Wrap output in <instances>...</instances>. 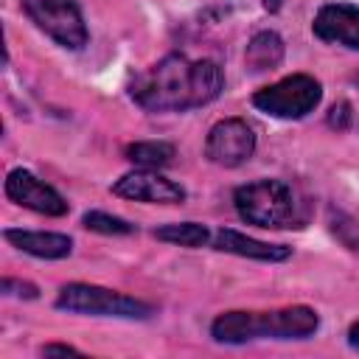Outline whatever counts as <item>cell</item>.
<instances>
[{
	"label": "cell",
	"mask_w": 359,
	"mask_h": 359,
	"mask_svg": "<svg viewBox=\"0 0 359 359\" xmlns=\"http://www.w3.org/2000/svg\"><path fill=\"white\" fill-rule=\"evenodd\" d=\"M222 87L224 76L213 59L191 62L182 53H171L137 73L129 84V95L149 112H182L210 104Z\"/></svg>",
	"instance_id": "obj_1"
},
{
	"label": "cell",
	"mask_w": 359,
	"mask_h": 359,
	"mask_svg": "<svg viewBox=\"0 0 359 359\" xmlns=\"http://www.w3.org/2000/svg\"><path fill=\"white\" fill-rule=\"evenodd\" d=\"M320 317L309 306H289L278 311H224L213 320L210 334L216 342L241 345L250 339H306L317 331Z\"/></svg>",
	"instance_id": "obj_2"
},
{
	"label": "cell",
	"mask_w": 359,
	"mask_h": 359,
	"mask_svg": "<svg viewBox=\"0 0 359 359\" xmlns=\"http://www.w3.org/2000/svg\"><path fill=\"white\" fill-rule=\"evenodd\" d=\"M233 202H236L238 216L258 227L280 230V227H300V222H303L297 194L283 180L247 182V185L236 188Z\"/></svg>",
	"instance_id": "obj_3"
},
{
	"label": "cell",
	"mask_w": 359,
	"mask_h": 359,
	"mask_svg": "<svg viewBox=\"0 0 359 359\" xmlns=\"http://www.w3.org/2000/svg\"><path fill=\"white\" fill-rule=\"evenodd\" d=\"M56 309L76 311V314H95V317H121V320H146L154 314L149 303L104 286H93V283L62 286L56 297Z\"/></svg>",
	"instance_id": "obj_4"
},
{
	"label": "cell",
	"mask_w": 359,
	"mask_h": 359,
	"mask_svg": "<svg viewBox=\"0 0 359 359\" xmlns=\"http://www.w3.org/2000/svg\"><path fill=\"white\" fill-rule=\"evenodd\" d=\"M320 98H323L320 81L306 73H294V76H286V79L258 90L252 95V104L272 118H303V115L314 112Z\"/></svg>",
	"instance_id": "obj_5"
},
{
	"label": "cell",
	"mask_w": 359,
	"mask_h": 359,
	"mask_svg": "<svg viewBox=\"0 0 359 359\" xmlns=\"http://www.w3.org/2000/svg\"><path fill=\"white\" fill-rule=\"evenodd\" d=\"M22 8L62 48L79 50L87 45V25L76 0H22Z\"/></svg>",
	"instance_id": "obj_6"
},
{
	"label": "cell",
	"mask_w": 359,
	"mask_h": 359,
	"mask_svg": "<svg viewBox=\"0 0 359 359\" xmlns=\"http://www.w3.org/2000/svg\"><path fill=\"white\" fill-rule=\"evenodd\" d=\"M255 149V132L241 118H224L219 121L205 140V157L216 165L233 168L241 165Z\"/></svg>",
	"instance_id": "obj_7"
},
{
	"label": "cell",
	"mask_w": 359,
	"mask_h": 359,
	"mask_svg": "<svg viewBox=\"0 0 359 359\" xmlns=\"http://www.w3.org/2000/svg\"><path fill=\"white\" fill-rule=\"evenodd\" d=\"M6 194H8L11 202H17V205H22L28 210L45 213V216H65L67 213L65 196L56 188H50L42 180H36L25 168L8 171V177H6Z\"/></svg>",
	"instance_id": "obj_8"
},
{
	"label": "cell",
	"mask_w": 359,
	"mask_h": 359,
	"mask_svg": "<svg viewBox=\"0 0 359 359\" xmlns=\"http://www.w3.org/2000/svg\"><path fill=\"white\" fill-rule=\"evenodd\" d=\"M112 194H118L123 199H135V202H151V205H174V202L185 199V191L177 182H171L168 177H163L151 168L123 174L112 185Z\"/></svg>",
	"instance_id": "obj_9"
},
{
	"label": "cell",
	"mask_w": 359,
	"mask_h": 359,
	"mask_svg": "<svg viewBox=\"0 0 359 359\" xmlns=\"http://www.w3.org/2000/svg\"><path fill=\"white\" fill-rule=\"evenodd\" d=\"M311 28L323 42H337V45L359 50V8L351 3L323 6L317 11Z\"/></svg>",
	"instance_id": "obj_10"
},
{
	"label": "cell",
	"mask_w": 359,
	"mask_h": 359,
	"mask_svg": "<svg viewBox=\"0 0 359 359\" xmlns=\"http://www.w3.org/2000/svg\"><path fill=\"white\" fill-rule=\"evenodd\" d=\"M213 247L222 252H233V255H244V258H255V261H283L289 258V247L283 244H266L258 238H250L238 230L222 227L213 233Z\"/></svg>",
	"instance_id": "obj_11"
},
{
	"label": "cell",
	"mask_w": 359,
	"mask_h": 359,
	"mask_svg": "<svg viewBox=\"0 0 359 359\" xmlns=\"http://www.w3.org/2000/svg\"><path fill=\"white\" fill-rule=\"evenodd\" d=\"M6 241H11L17 250L36 255V258H67L73 250V241L62 233H42V230H6Z\"/></svg>",
	"instance_id": "obj_12"
},
{
	"label": "cell",
	"mask_w": 359,
	"mask_h": 359,
	"mask_svg": "<svg viewBox=\"0 0 359 359\" xmlns=\"http://www.w3.org/2000/svg\"><path fill=\"white\" fill-rule=\"evenodd\" d=\"M283 59V39L275 34V31H261L250 39L247 45V53H244V62L250 70L261 73V70H272L278 62Z\"/></svg>",
	"instance_id": "obj_13"
},
{
	"label": "cell",
	"mask_w": 359,
	"mask_h": 359,
	"mask_svg": "<svg viewBox=\"0 0 359 359\" xmlns=\"http://www.w3.org/2000/svg\"><path fill=\"white\" fill-rule=\"evenodd\" d=\"M126 157L143 168H160L168 165L174 157V146L165 140H137L126 146Z\"/></svg>",
	"instance_id": "obj_14"
},
{
	"label": "cell",
	"mask_w": 359,
	"mask_h": 359,
	"mask_svg": "<svg viewBox=\"0 0 359 359\" xmlns=\"http://www.w3.org/2000/svg\"><path fill=\"white\" fill-rule=\"evenodd\" d=\"M154 236L160 241H171V244H180V247H202L210 241V233L205 224H196V222H180V224H163L154 230Z\"/></svg>",
	"instance_id": "obj_15"
},
{
	"label": "cell",
	"mask_w": 359,
	"mask_h": 359,
	"mask_svg": "<svg viewBox=\"0 0 359 359\" xmlns=\"http://www.w3.org/2000/svg\"><path fill=\"white\" fill-rule=\"evenodd\" d=\"M84 227L87 230H95V233H104V236H126V233H135V224L118 219V216H109V213H101V210H90L84 213Z\"/></svg>",
	"instance_id": "obj_16"
},
{
	"label": "cell",
	"mask_w": 359,
	"mask_h": 359,
	"mask_svg": "<svg viewBox=\"0 0 359 359\" xmlns=\"http://www.w3.org/2000/svg\"><path fill=\"white\" fill-rule=\"evenodd\" d=\"M3 292L6 294H17V297H36V286L34 283H22V280H11V278H6L3 280Z\"/></svg>",
	"instance_id": "obj_17"
},
{
	"label": "cell",
	"mask_w": 359,
	"mask_h": 359,
	"mask_svg": "<svg viewBox=\"0 0 359 359\" xmlns=\"http://www.w3.org/2000/svg\"><path fill=\"white\" fill-rule=\"evenodd\" d=\"M348 121H351V107H348L345 101H342V104H334V107H331V115H328V123L337 126V129H345Z\"/></svg>",
	"instance_id": "obj_18"
},
{
	"label": "cell",
	"mask_w": 359,
	"mask_h": 359,
	"mask_svg": "<svg viewBox=\"0 0 359 359\" xmlns=\"http://www.w3.org/2000/svg\"><path fill=\"white\" fill-rule=\"evenodd\" d=\"M42 353H45V356H56V353H79V351L70 348V345H45Z\"/></svg>",
	"instance_id": "obj_19"
},
{
	"label": "cell",
	"mask_w": 359,
	"mask_h": 359,
	"mask_svg": "<svg viewBox=\"0 0 359 359\" xmlns=\"http://www.w3.org/2000/svg\"><path fill=\"white\" fill-rule=\"evenodd\" d=\"M348 342H351V348H356V351H359V320L348 328Z\"/></svg>",
	"instance_id": "obj_20"
},
{
	"label": "cell",
	"mask_w": 359,
	"mask_h": 359,
	"mask_svg": "<svg viewBox=\"0 0 359 359\" xmlns=\"http://www.w3.org/2000/svg\"><path fill=\"white\" fill-rule=\"evenodd\" d=\"M264 6H266V8H272V11H275V8H278V6H280V0H264Z\"/></svg>",
	"instance_id": "obj_21"
}]
</instances>
